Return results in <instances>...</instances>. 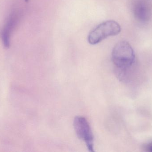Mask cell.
Masks as SVG:
<instances>
[{
	"mask_svg": "<svg viewBox=\"0 0 152 152\" xmlns=\"http://www.w3.org/2000/svg\"><path fill=\"white\" fill-rule=\"evenodd\" d=\"M112 59L118 68L126 70L129 68L134 62V51L128 42L120 41L115 45L113 49Z\"/></svg>",
	"mask_w": 152,
	"mask_h": 152,
	"instance_id": "1",
	"label": "cell"
},
{
	"mask_svg": "<svg viewBox=\"0 0 152 152\" xmlns=\"http://www.w3.org/2000/svg\"><path fill=\"white\" fill-rule=\"evenodd\" d=\"M121 31V27L114 20H108L96 26L88 36V41L90 44H97L105 38L117 35Z\"/></svg>",
	"mask_w": 152,
	"mask_h": 152,
	"instance_id": "2",
	"label": "cell"
},
{
	"mask_svg": "<svg viewBox=\"0 0 152 152\" xmlns=\"http://www.w3.org/2000/svg\"><path fill=\"white\" fill-rule=\"evenodd\" d=\"M74 126L77 137L85 142L89 151L94 152V136L87 120L83 117L77 116L74 119Z\"/></svg>",
	"mask_w": 152,
	"mask_h": 152,
	"instance_id": "3",
	"label": "cell"
},
{
	"mask_svg": "<svg viewBox=\"0 0 152 152\" xmlns=\"http://www.w3.org/2000/svg\"><path fill=\"white\" fill-rule=\"evenodd\" d=\"M151 7L147 0H136L133 5V13L135 18L141 22L148 21L151 15Z\"/></svg>",
	"mask_w": 152,
	"mask_h": 152,
	"instance_id": "4",
	"label": "cell"
},
{
	"mask_svg": "<svg viewBox=\"0 0 152 152\" xmlns=\"http://www.w3.org/2000/svg\"><path fill=\"white\" fill-rule=\"evenodd\" d=\"M17 18L16 16H11L4 25L1 33V37L4 47L9 48L10 44V35L13 27L16 24Z\"/></svg>",
	"mask_w": 152,
	"mask_h": 152,
	"instance_id": "5",
	"label": "cell"
},
{
	"mask_svg": "<svg viewBox=\"0 0 152 152\" xmlns=\"http://www.w3.org/2000/svg\"><path fill=\"white\" fill-rule=\"evenodd\" d=\"M143 149L145 151L152 152V142L145 144L144 145Z\"/></svg>",
	"mask_w": 152,
	"mask_h": 152,
	"instance_id": "6",
	"label": "cell"
},
{
	"mask_svg": "<svg viewBox=\"0 0 152 152\" xmlns=\"http://www.w3.org/2000/svg\"><path fill=\"white\" fill-rule=\"evenodd\" d=\"M28 1V0H25V1H26V2Z\"/></svg>",
	"mask_w": 152,
	"mask_h": 152,
	"instance_id": "7",
	"label": "cell"
}]
</instances>
